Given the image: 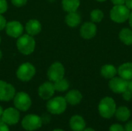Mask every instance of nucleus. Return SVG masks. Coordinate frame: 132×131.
I'll list each match as a JSON object with an SVG mask.
<instances>
[{"label":"nucleus","instance_id":"1","mask_svg":"<svg viewBox=\"0 0 132 131\" xmlns=\"http://www.w3.org/2000/svg\"><path fill=\"white\" fill-rule=\"evenodd\" d=\"M117 107L115 101L113 98L106 97L103 98L98 105V111L100 115L105 118V119H110L113 117L115 114Z\"/></svg>","mask_w":132,"mask_h":131},{"label":"nucleus","instance_id":"2","mask_svg":"<svg viewBox=\"0 0 132 131\" xmlns=\"http://www.w3.org/2000/svg\"><path fill=\"white\" fill-rule=\"evenodd\" d=\"M16 46L21 53L24 55H29L35 49L36 41L32 36L29 34L22 35L20 36L17 39Z\"/></svg>","mask_w":132,"mask_h":131},{"label":"nucleus","instance_id":"3","mask_svg":"<svg viewBox=\"0 0 132 131\" xmlns=\"http://www.w3.org/2000/svg\"><path fill=\"white\" fill-rule=\"evenodd\" d=\"M67 107V103L64 97H56L51 98L46 103V109L51 114L60 115L65 112Z\"/></svg>","mask_w":132,"mask_h":131},{"label":"nucleus","instance_id":"4","mask_svg":"<svg viewBox=\"0 0 132 131\" xmlns=\"http://www.w3.org/2000/svg\"><path fill=\"white\" fill-rule=\"evenodd\" d=\"M130 13V9L125 5H118L111 8L110 16L112 21L117 23H122L128 19Z\"/></svg>","mask_w":132,"mask_h":131},{"label":"nucleus","instance_id":"5","mask_svg":"<svg viewBox=\"0 0 132 131\" xmlns=\"http://www.w3.org/2000/svg\"><path fill=\"white\" fill-rule=\"evenodd\" d=\"M22 127L27 131H35L39 130L42 125L43 121L41 117L36 114H28L22 120Z\"/></svg>","mask_w":132,"mask_h":131},{"label":"nucleus","instance_id":"6","mask_svg":"<svg viewBox=\"0 0 132 131\" xmlns=\"http://www.w3.org/2000/svg\"><path fill=\"white\" fill-rule=\"evenodd\" d=\"M36 74L35 66L29 63H25L20 65L16 71V76L22 82H28L32 79Z\"/></svg>","mask_w":132,"mask_h":131},{"label":"nucleus","instance_id":"7","mask_svg":"<svg viewBox=\"0 0 132 131\" xmlns=\"http://www.w3.org/2000/svg\"><path fill=\"white\" fill-rule=\"evenodd\" d=\"M15 107L20 111H27L32 106V100L29 95L25 92H19L15 93L13 98Z\"/></svg>","mask_w":132,"mask_h":131},{"label":"nucleus","instance_id":"8","mask_svg":"<svg viewBox=\"0 0 132 131\" xmlns=\"http://www.w3.org/2000/svg\"><path fill=\"white\" fill-rule=\"evenodd\" d=\"M20 119L19 110L16 108L9 107L4 110L0 120L6 124L7 125H15L19 123Z\"/></svg>","mask_w":132,"mask_h":131},{"label":"nucleus","instance_id":"9","mask_svg":"<svg viewBox=\"0 0 132 131\" xmlns=\"http://www.w3.org/2000/svg\"><path fill=\"white\" fill-rule=\"evenodd\" d=\"M65 74V69L62 63L59 62L53 63L47 71V76L52 82H56L63 78Z\"/></svg>","mask_w":132,"mask_h":131},{"label":"nucleus","instance_id":"10","mask_svg":"<svg viewBox=\"0 0 132 131\" xmlns=\"http://www.w3.org/2000/svg\"><path fill=\"white\" fill-rule=\"evenodd\" d=\"M15 95V87L9 83L0 80V101H10L14 98Z\"/></svg>","mask_w":132,"mask_h":131},{"label":"nucleus","instance_id":"11","mask_svg":"<svg viewBox=\"0 0 132 131\" xmlns=\"http://www.w3.org/2000/svg\"><path fill=\"white\" fill-rule=\"evenodd\" d=\"M128 81L121 77H113L109 82L110 89L115 93H122L128 90Z\"/></svg>","mask_w":132,"mask_h":131},{"label":"nucleus","instance_id":"12","mask_svg":"<svg viewBox=\"0 0 132 131\" xmlns=\"http://www.w3.org/2000/svg\"><path fill=\"white\" fill-rule=\"evenodd\" d=\"M5 29L7 35L12 38H19L22 36L24 30L23 25L18 21H11L7 22Z\"/></svg>","mask_w":132,"mask_h":131},{"label":"nucleus","instance_id":"13","mask_svg":"<svg viewBox=\"0 0 132 131\" xmlns=\"http://www.w3.org/2000/svg\"><path fill=\"white\" fill-rule=\"evenodd\" d=\"M54 85L51 82H45L41 84L38 90L39 96L43 100H50L53 97L55 93Z\"/></svg>","mask_w":132,"mask_h":131},{"label":"nucleus","instance_id":"14","mask_svg":"<svg viewBox=\"0 0 132 131\" xmlns=\"http://www.w3.org/2000/svg\"><path fill=\"white\" fill-rule=\"evenodd\" d=\"M80 33L82 38L85 39H90L97 34V26L94 22H85L82 25L80 29Z\"/></svg>","mask_w":132,"mask_h":131},{"label":"nucleus","instance_id":"15","mask_svg":"<svg viewBox=\"0 0 132 131\" xmlns=\"http://www.w3.org/2000/svg\"><path fill=\"white\" fill-rule=\"evenodd\" d=\"M70 127L73 131H83L86 128V122L80 115H74L70 120Z\"/></svg>","mask_w":132,"mask_h":131},{"label":"nucleus","instance_id":"16","mask_svg":"<svg viewBox=\"0 0 132 131\" xmlns=\"http://www.w3.org/2000/svg\"><path fill=\"white\" fill-rule=\"evenodd\" d=\"M64 98L67 103L74 106V105L79 104L81 102L83 96H82V93L79 90H72L66 94Z\"/></svg>","mask_w":132,"mask_h":131},{"label":"nucleus","instance_id":"17","mask_svg":"<svg viewBox=\"0 0 132 131\" xmlns=\"http://www.w3.org/2000/svg\"><path fill=\"white\" fill-rule=\"evenodd\" d=\"M26 30L27 34L30 36H36L38 35L42 30V25L41 23L36 19H30L27 22L26 25Z\"/></svg>","mask_w":132,"mask_h":131},{"label":"nucleus","instance_id":"18","mask_svg":"<svg viewBox=\"0 0 132 131\" xmlns=\"http://www.w3.org/2000/svg\"><path fill=\"white\" fill-rule=\"evenodd\" d=\"M118 73L120 77L130 81L132 80V63H125L119 66Z\"/></svg>","mask_w":132,"mask_h":131},{"label":"nucleus","instance_id":"19","mask_svg":"<svg viewBox=\"0 0 132 131\" xmlns=\"http://www.w3.org/2000/svg\"><path fill=\"white\" fill-rule=\"evenodd\" d=\"M65 22L67 24V25H69L70 27H77V25H80V22H81V17L80 15L76 12H68V14L67 15L66 18H65Z\"/></svg>","mask_w":132,"mask_h":131},{"label":"nucleus","instance_id":"20","mask_svg":"<svg viewBox=\"0 0 132 131\" xmlns=\"http://www.w3.org/2000/svg\"><path fill=\"white\" fill-rule=\"evenodd\" d=\"M117 73H118V70L116 67L111 64L104 65L101 69V74L105 79H109V80L112 79L113 77L115 76Z\"/></svg>","mask_w":132,"mask_h":131},{"label":"nucleus","instance_id":"21","mask_svg":"<svg viewBox=\"0 0 132 131\" xmlns=\"http://www.w3.org/2000/svg\"><path fill=\"white\" fill-rule=\"evenodd\" d=\"M120 40L127 46L132 45V30L128 28L122 29L119 32Z\"/></svg>","mask_w":132,"mask_h":131},{"label":"nucleus","instance_id":"22","mask_svg":"<svg viewBox=\"0 0 132 131\" xmlns=\"http://www.w3.org/2000/svg\"><path fill=\"white\" fill-rule=\"evenodd\" d=\"M117 119L120 121L125 122L128 120L131 117V111L126 107H120L116 110L115 114Z\"/></svg>","mask_w":132,"mask_h":131},{"label":"nucleus","instance_id":"23","mask_svg":"<svg viewBox=\"0 0 132 131\" xmlns=\"http://www.w3.org/2000/svg\"><path fill=\"white\" fill-rule=\"evenodd\" d=\"M62 6L67 12H76L80 6V0H63Z\"/></svg>","mask_w":132,"mask_h":131},{"label":"nucleus","instance_id":"24","mask_svg":"<svg viewBox=\"0 0 132 131\" xmlns=\"http://www.w3.org/2000/svg\"><path fill=\"white\" fill-rule=\"evenodd\" d=\"M53 85H54L55 90H56L58 92H64V91L67 90L69 88V86H70L68 81L64 78L54 82Z\"/></svg>","mask_w":132,"mask_h":131},{"label":"nucleus","instance_id":"25","mask_svg":"<svg viewBox=\"0 0 132 131\" xmlns=\"http://www.w3.org/2000/svg\"><path fill=\"white\" fill-rule=\"evenodd\" d=\"M104 19V12L101 9H94L90 12V19L93 22H100Z\"/></svg>","mask_w":132,"mask_h":131},{"label":"nucleus","instance_id":"26","mask_svg":"<svg viewBox=\"0 0 132 131\" xmlns=\"http://www.w3.org/2000/svg\"><path fill=\"white\" fill-rule=\"evenodd\" d=\"M11 2H12L13 5L19 8V7L25 5L27 2V0H11Z\"/></svg>","mask_w":132,"mask_h":131},{"label":"nucleus","instance_id":"27","mask_svg":"<svg viewBox=\"0 0 132 131\" xmlns=\"http://www.w3.org/2000/svg\"><path fill=\"white\" fill-rule=\"evenodd\" d=\"M8 8V3L6 0H0V14L6 12Z\"/></svg>","mask_w":132,"mask_h":131},{"label":"nucleus","instance_id":"28","mask_svg":"<svg viewBox=\"0 0 132 131\" xmlns=\"http://www.w3.org/2000/svg\"><path fill=\"white\" fill-rule=\"evenodd\" d=\"M109 131H125V128L121 124H113L110 127Z\"/></svg>","mask_w":132,"mask_h":131},{"label":"nucleus","instance_id":"29","mask_svg":"<svg viewBox=\"0 0 132 131\" xmlns=\"http://www.w3.org/2000/svg\"><path fill=\"white\" fill-rule=\"evenodd\" d=\"M122 96H123L124 100L126 101H130L132 99V93L128 90H127L124 93H122Z\"/></svg>","mask_w":132,"mask_h":131},{"label":"nucleus","instance_id":"30","mask_svg":"<svg viewBox=\"0 0 132 131\" xmlns=\"http://www.w3.org/2000/svg\"><path fill=\"white\" fill-rule=\"evenodd\" d=\"M5 25H6V20L5 17L2 14H0V31L5 28Z\"/></svg>","mask_w":132,"mask_h":131},{"label":"nucleus","instance_id":"31","mask_svg":"<svg viewBox=\"0 0 132 131\" xmlns=\"http://www.w3.org/2000/svg\"><path fill=\"white\" fill-rule=\"evenodd\" d=\"M0 131H10L9 128V125L5 124L4 122L0 120Z\"/></svg>","mask_w":132,"mask_h":131},{"label":"nucleus","instance_id":"32","mask_svg":"<svg viewBox=\"0 0 132 131\" xmlns=\"http://www.w3.org/2000/svg\"><path fill=\"white\" fill-rule=\"evenodd\" d=\"M43 124H48L50 122V117L48 114H44L43 117H41Z\"/></svg>","mask_w":132,"mask_h":131},{"label":"nucleus","instance_id":"33","mask_svg":"<svg viewBox=\"0 0 132 131\" xmlns=\"http://www.w3.org/2000/svg\"><path fill=\"white\" fill-rule=\"evenodd\" d=\"M124 128H125V131H132V120L128 122Z\"/></svg>","mask_w":132,"mask_h":131},{"label":"nucleus","instance_id":"34","mask_svg":"<svg viewBox=\"0 0 132 131\" xmlns=\"http://www.w3.org/2000/svg\"><path fill=\"white\" fill-rule=\"evenodd\" d=\"M125 1L126 0H111L112 3L114 5H125Z\"/></svg>","mask_w":132,"mask_h":131},{"label":"nucleus","instance_id":"35","mask_svg":"<svg viewBox=\"0 0 132 131\" xmlns=\"http://www.w3.org/2000/svg\"><path fill=\"white\" fill-rule=\"evenodd\" d=\"M129 9L132 10V0H126L125 4Z\"/></svg>","mask_w":132,"mask_h":131},{"label":"nucleus","instance_id":"36","mask_svg":"<svg viewBox=\"0 0 132 131\" xmlns=\"http://www.w3.org/2000/svg\"><path fill=\"white\" fill-rule=\"evenodd\" d=\"M128 90L132 93V80L128 81Z\"/></svg>","mask_w":132,"mask_h":131},{"label":"nucleus","instance_id":"37","mask_svg":"<svg viewBox=\"0 0 132 131\" xmlns=\"http://www.w3.org/2000/svg\"><path fill=\"white\" fill-rule=\"evenodd\" d=\"M128 20H129V24H130L131 27L132 28V12L130 13V15H129V18H128Z\"/></svg>","mask_w":132,"mask_h":131},{"label":"nucleus","instance_id":"38","mask_svg":"<svg viewBox=\"0 0 132 131\" xmlns=\"http://www.w3.org/2000/svg\"><path fill=\"white\" fill-rule=\"evenodd\" d=\"M83 131H95V130H94L91 127H87V128H85Z\"/></svg>","mask_w":132,"mask_h":131},{"label":"nucleus","instance_id":"39","mask_svg":"<svg viewBox=\"0 0 132 131\" xmlns=\"http://www.w3.org/2000/svg\"><path fill=\"white\" fill-rule=\"evenodd\" d=\"M3 111H4V110H3L2 107L0 106V118L2 117V113H3Z\"/></svg>","mask_w":132,"mask_h":131},{"label":"nucleus","instance_id":"40","mask_svg":"<svg viewBox=\"0 0 132 131\" xmlns=\"http://www.w3.org/2000/svg\"><path fill=\"white\" fill-rule=\"evenodd\" d=\"M53 131H64V130H61V129H55V130H53Z\"/></svg>","mask_w":132,"mask_h":131},{"label":"nucleus","instance_id":"41","mask_svg":"<svg viewBox=\"0 0 132 131\" xmlns=\"http://www.w3.org/2000/svg\"><path fill=\"white\" fill-rule=\"evenodd\" d=\"M2 53L1 50H0V59H2Z\"/></svg>","mask_w":132,"mask_h":131},{"label":"nucleus","instance_id":"42","mask_svg":"<svg viewBox=\"0 0 132 131\" xmlns=\"http://www.w3.org/2000/svg\"><path fill=\"white\" fill-rule=\"evenodd\" d=\"M97 1H98V2H105L107 0H97Z\"/></svg>","mask_w":132,"mask_h":131},{"label":"nucleus","instance_id":"43","mask_svg":"<svg viewBox=\"0 0 132 131\" xmlns=\"http://www.w3.org/2000/svg\"><path fill=\"white\" fill-rule=\"evenodd\" d=\"M47 1H49V2H53V1H55V0H47Z\"/></svg>","mask_w":132,"mask_h":131},{"label":"nucleus","instance_id":"44","mask_svg":"<svg viewBox=\"0 0 132 131\" xmlns=\"http://www.w3.org/2000/svg\"><path fill=\"white\" fill-rule=\"evenodd\" d=\"M0 43H1V37H0Z\"/></svg>","mask_w":132,"mask_h":131}]
</instances>
